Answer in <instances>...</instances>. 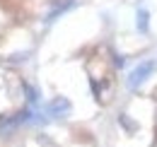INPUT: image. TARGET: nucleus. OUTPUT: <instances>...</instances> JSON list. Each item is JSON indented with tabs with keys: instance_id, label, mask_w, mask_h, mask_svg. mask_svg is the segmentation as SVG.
<instances>
[{
	"instance_id": "obj_1",
	"label": "nucleus",
	"mask_w": 157,
	"mask_h": 147,
	"mask_svg": "<svg viewBox=\"0 0 157 147\" xmlns=\"http://www.w3.org/2000/svg\"><path fill=\"white\" fill-rule=\"evenodd\" d=\"M78 7H80V0H44L41 15H39L41 27L44 29H51L53 24H58L63 17H68Z\"/></svg>"
},
{
	"instance_id": "obj_2",
	"label": "nucleus",
	"mask_w": 157,
	"mask_h": 147,
	"mask_svg": "<svg viewBox=\"0 0 157 147\" xmlns=\"http://www.w3.org/2000/svg\"><path fill=\"white\" fill-rule=\"evenodd\" d=\"M157 73V60L155 58H145V60H140L136 63L128 73H126V89L128 92H138V89H143V85Z\"/></svg>"
},
{
	"instance_id": "obj_3",
	"label": "nucleus",
	"mask_w": 157,
	"mask_h": 147,
	"mask_svg": "<svg viewBox=\"0 0 157 147\" xmlns=\"http://www.w3.org/2000/svg\"><path fill=\"white\" fill-rule=\"evenodd\" d=\"M44 116L48 118V121H63V118H68L70 113H73V101L65 96V94H56V96H51L46 104H44Z\"/></svg>"
},
{
	"instance_id": "obj_4",
	"label": "nucleus",
	"mask_w": 157,
	"mask_h": 147,
	"mask_svg": "<svg viewBox=\"0 0 157 147\" xmlns=\"http://www.w3.org/2000/svg\"><path fill=\"white\" fill-rule=\"evenodd\" d=\"M116 126H118V130H121V135H126V138H138V135L143 133L140 116H136L133 111H128V109H121L116 113Z\"/></svg>"
},
{
	"instance_id": "obj_5",
	"label": "nucleus",
	"mask_w": 157,
	"mask_h": 147,
	"mask_svg": "<svg viewBox=\"0 0 157 147\" xmlns=\"http://www.w3.org/2000/svg\"><path fill=\"white\" fill-rule=\"evenodd\" d=\"M133 29L138 36H150L152 32V10L143 2H138L133 10Z\"/></svg>"
},
{
	"instance_id": "obj_6",
	"label": "nucleus",
	"mask_w": 157,
	"mask_h": 147,
	"mask_svg": "<svg viewBox=\"0 0 157 147\" xmlns=\"http://www.w3.org/2000/svg\"><path fill=\"white\" fill-rule=\"evenodd\" d=\"M17 89H20L22 104L39 109V104H41V89L36 87V85H34V82H32V80H27V77H20V80H17Z\"/></svg>"
},
{
	"instance_id": "obj_7",
	"label": "nucleus",
	"mask_w": 157,
	"mask_h": 147,
	"mask_svg": "<svg viewBox=\"0 0 157 147\" xmlns=\"http://www.w3.org/2000/svg\"><path fill=\"white\" fill-rule=\"evenodd\" d=\"M22 130L20 121H17V116H15V111H0V140L5 142V140H12L17 133Z\"/></svg>"
},
{
	"instance_id": "obj_8",
	"label": "nucleus",
	"mask_w": 157,
	"mask_h": 147,
	"mask_svg": "<svg viewBox=\"0 0 157 147\" xmlns=\"http://www.w3.org/2000/svg\"><path fill=\"white\" fill-rule=\"evenodd\" d=\"M106 63H109V68L111 70H123L126 65H128V55L126 53H121V51H116L114 46H109V51H106Z\"/></svg>"
}]
</instances>
